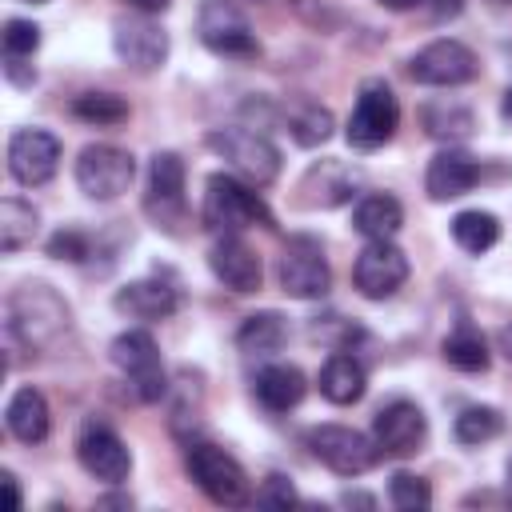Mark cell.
<instances>
[{"label":"cell","instance_id":"27","mask_svg":"<svg viewBox=\"0 0 512 512\" xmlns=\"http://www.w3.org/2000/svg\"><path fill=\"white\" fill-rule=\"evenodd\" d=\"M420 124H424V132H428L432 140H444V144L468 140L472 128H476L472 112H468L464 104H448V100H440V104H424Z\"/></svg>","mask_w":512,"mask_h":512},{"label":"cell","instance_id":"15","mask_svg":"<svg viewBox=\"0 0 512 512\" xmlns=\"http://www.w3.org/2000/svg\"><path fill=\"white\" fill-rule=\"evenodd\" d=\"M112 48L132 72H156L168 60V32L160 24H152L144 12L124 16L112 28Z\"/></svg>","mask_w":512,"mask_h":512},{"label":"cell","instance_id":"33","mask_svg":"<svg viewBox=\"0 0 512 512\" xmlns=\"http://www.w3.org/2000/svg\"><path fill=\"white\" fill-rule=\"evenodd\" d=\"M288 128H292V140L296 144L316 148V144H324L332 136V112L320 108V104H300V108H292Z\"/></svg>","mask_w":512,"mask_h":512},{"label":"cell","instance_id":"30","mask_svg":"<svg viewBox=\"0 0 512 512\" xmlns=\"http://www.w3.org/2000/svg\"><path fill=\"white\" fill-rule=\"evenodd\" d=\"M440 352L456 372H484L488 368V344L472 324H460L452 336H444Z\"/></svg>","mask_w":512,"mask_h":512},{"label":"cell","instance_id":"43","mask_svg":"<svg viewBox=\"0 0 512 512\" xmlns=\"http://www.w3.org/2000/svg\"><path fill=\"white\" fill-rule=\"evenodd\" d=\"M340 504H348V508H352V504H360V508H372L376 500H372V496H364V492H344V496H340Z\"/></svg>","mask_w":512,"mask_h":512},{"label":"cell","instance_id":"19","mask_svg":"<svg viewBox=\"0 0 512 512\" xmlns=\"http://www.w3.org/2000/svg\"><path fill=\"white\" fill-rule=\"evenodd\" d=\"M208 264H212L216 280H220L224 288L240 292V296H248V292L260 288V276H264L260 256H256L240 236H224V240H216L212 252H208Z\"/></svg>","mask_w":512,"mask_h":512},{"label":"cell","instance_id":"23","mask_svg":"<svg viewBox=\"0 0 512 512\" xmlns=\"http://www.w3.org/2000/svg\"><path fill=\"white\" fill-rule=\"evenodd\" d=\"M252 388H256V400L268 412H288V408H296L304 400L308 380H304V372L296 364H268V368L256 372Z\"/></svg>","mask_w":512,"mask_h":512},{"label":"cell","instance_id":"29","mask_svg":"<svg viewBox=\"0 0 512 512\" xmlns=\"http://www.w3.org/2000/svg\"><path fill=\"white\" fill-rule=\"evenodd\" d=\"M452 240H456L464 252L480 256V252H488V248L500 240V220H496L492 212H480V208L456 212V220H452Z\"/></svg>","mask_w":512,"mask_h":512},{"label":"cell","instance_id":"35","mask_svg":"<svg viewBox=\"0 0 512 512\" xmlns=\"http://www.w3.org/2000/svg\"><path fill=\"white\" fill-rule=\"evenodd\" d=\"M36 48H40V28L32 20L4 24V56H32Z\"/></svg>","mask_w":512,"mask_h":512},{"label":"cell","instance_id":"28","mask_svg":"<svg viewBox=\"0 0 512 512\" xmlns=\"http://www.w3.org/2000/svg\"><path fill=\"white\" fill-rule=\"evenodd\" d=\"M36 208L20 196H4L0 200V252H20L24 244H32L36 236Z\"/></svg>","mask_w":512,"mask_h":512},{"label":"cell","instance_id":"25","mask_svg":"<svg viewBox=\"0 0 512 512\" xmlns=\"http://www.w3.org/2000/svg\"><path fill=\"white\" fill-rule=\"evenodd\" d=\"M400 224H404V208H400V200L388 196V192L364 196V200L356 204V212H352V228H356L360 236H368V240H392V236L400 232Z\"/></svg>","mask_w":512,"mask_h":512},{"label":"cell","instance_id":"17","mask_svg":"<svg viewBox=\"0 0 512 512\" xmlns=\"http://www.w3.org/2000/svg\"><path fill=\"white\" fill-rule=\"evenodd\" d=\"M76 456H80L84 472L104 480V484H124L132 472V456L124 448V440L108 424H96V420L84 424V432L76 440Z\"/></svg>","mask_w":512,"mask_h":512},{"label":"cell","instance_id":"20","mask_svg":"<svg viewBox=\"0 0 512 512\" xmlns=\"http://www.w3.org/2000/svg\"><path fill=\"white\" fill-rule=\"evenodd\" d=\"M480 180V160L460 152V148H444L428 160V176H424V188L432 200H456L464 192H472Z\"/></svg>","mask_w":512,"mask_h":512},{"label":"cell","instance_id":"13","mask_svg":"<svg viewBox=\"0 0 512 512\" xmlns=\"http://www.w3.org/2000/svg\"><path fill=\"white\" fill-rule=\"evenodd\" d=\"M60 168V140L44 128H20L8 140V172L24 188H40Z\"/></svg>","mask_w":512,"mask_h":512},{"label":"cell","instance_id":"44","mask_svg":"<svg viewBox=\"0 0 512 512\" xmlns=\"http://www.w3.org/2000/svg\"><path fill=\"white\" fill-rule=\"evenodd\" d=\"M500 116H504V124H512V88H508L504 100H500Z\"/></svg>","mask_w":512,"mask_h":512},{"label":"cell","instance_id":"9","mask_svg":"<svg viewBox=\"0 0 512 512\" xmlns=\"http://www.w3.org/2000/svg\"><path fill=\"white\" fill-rule=\"evenodd\" d=\"M136 176V160L116 144H88L76 160V184L92 200H116L128 192Z\"/></svg>","mask_w":512,"mask_h":512},{"label":"cell","instance_id":"39","mask_svg":"<svg viewBox=\"0 0 512 512\" xmlns=\"http://www.w3.org/2000/svg\"><path fill=\"white\" fill-rule=\"evenodd\" d=\"M464 0H432V16L436 20H448V16H460Z\"/></svg>","mask_w":512,"mask_h":512},{"label":"cell","instance_id":"5","mask_svg":"<svg viewBox=\"0 0 512 512\" xmlns=\"http://www.w3.org/2000/svg\"><path fill=\"white\" fill-rule=\"evenodd\" d=\"M208 148H212L216 156H224L228 168H232L240 180L256 184V188H264V184H272V180L280 176V152H276V144L264 140L260 132H248V128H220V132L208 136Z\"/></svg>","mask_w":512,"mask_h":512},{"label":"cell","instance_id":"41","mask_svg":"<svg viewBox=\"0 0 512 512\" xmlns=\"http://www.w3.org/2000/svg\"><path fill=\"white\" fill-rule=\"evenodd\" d=\"M0 480H4V492H8V508H20V488H16V476H12V472H4Z\"/></svg>","mask_w":512,"mask_h":512},{"label":"cell","instance_id":"36","mask_svg":"<svg viewBox=\"0 0 512 512\" xmlns=\"http://www.w3.org/2000/svg\"><path fill=\"white\" fill-rule=\"evenodd\" d=\"M48 256L80 264V260L88 256V236H80V232H72V228H60V232L48 240Z\"/></svg>","mask_w":512,"mask_h":512},{"label":"cell","instance_id":"12","mask_svg":"<svg viewBox=\"0 0 512 512\" xmlns=\"http://www.w3.org/2000/svg\"><path fill=\"white\" fill-rule=\"evenodd\" d=\"M196 32H200L204 48L216 52V56H240V60H248V56L260 52L252 24H248L228 0H208V4L200 8Z\"/></svg>","mask_w":512,"mask_h":512},{"label":"cell","instance_id":"7","mask_svg":"<svg viewBox=\"0 0 512 512\" xmlns=\"http://www.w3.org/2000/svg\"><path fill=\"white\" fill-rule=\"evenodd\" d=\"M112 364L132 380V388H136V396L144 400V404H152V400H160L164 396V364H160V348H156V340H152V332H144V328H128V332H120L116 340H112Z\"/></svg>","mask_w":512,"mask_h":512},{"label":"cell","instance_id":"1","mask_svg":"<svg viewBox=\"0 0 512 512\" xmlns=\"http://www.w3.org/2000/svg\"><path fill=\"white\" fill-rule=\"evenodd\" d=\"M276 228L268 204L248 188V180H236L232 172H212L204 184V228L236 236L240 228Z\"/></svg>","mask_w":512,"mask_h":512},{"label":"cell","instance_id":"40","mask_svg":"<svg viewBox=\"0 0 512 512\" xmlns=\"http://www.w3.org/2000/svg\"><path fill=\"white\" fill-rule=\"evenodd\" d=\"M128 4H132L136 12H144V16H152V12H164L172 0H128Z\"/></svg>","mask_w":512,"mask_h":512},{"label":"cell","instance_id":"11","mask_svg":"<svg viewBox=\"0 0 512 512\" xmlns=\"http://www.w3.org/2000/svg\"><path fill=\"white\" fill-rule=\"evenodd\" d=\"M144 212L164 232H176L184 224V212H188V204H184V160L176 152H156L152 156Z\"/></svg>","mask_w":512,"mask_h":512},{"label":"cell","instance_id":"8","mask_svg":"<svg viewBox=\"0 0 512 512\" xmlns=\"http://www.w3.org/2000/svg\"><path fill=\"white\" fill-rule=\"evenodd\" d=\"M276 276H280V288L288 296H296V300H320L332 288V272H328L324 248L312 236H292L284 244Z\"/></svg>","mask_w":512,"mask_h":512},{"label":"cell","instance_id":"22","mask_svg":"<svg viewBox=\"0 0 512 512\" xmlns=\"http://www.w3.org/2000/svg\"><path fill=\"white\" fill-rule=\"evenodd\" d=\"M4 424H8V432L20 444H40L48 436V424H52V412H48L44 392H36L32 384L16 388L12 400H8V408H4Z\"/></svg>","mask_w":512,"mask_h":512},{"label":"cell","instance_id":"24","mask_svg":"<svg viewBox=\"0 0 512 512\" xmlns=\"http://www.w3.org/2000/svg\"><path fill=\"white\" fill-rule=\"evenodd\" d=\"M368 388V372L360 360L344 356V352H332L320 368V396L332 400V404H356Z\"/></svg>","mask_w":512,"mask_h":512},{"label":"cell","instance_id":"4","mask_svg":"<svg viewBox=\"0 0 512 512\" xmlns=\"http://www.w3.org/2000/svg\"><path fill=\"white\" fill-rule=\"evenodd\" d=\"M396 124H400V104H396L392 88L384 80H364L360 96H356V108L348 116V128H344L348 144L356 152H376L380 144L392 140Z\"/></svg>","mask_w":512,"mask_h":512},{"label":"cell","instance_id":"32","mask_svg":"<svg viewBox=\"0 0 512 512\" xmlns=\"http://www.w3.org/2000/svg\"><path fill=\"white\" fill-rule=\"evenodd\" d=\"M72 112L84 124H124L128 120V104L116 92H84L72 100Z\"/></svg>","mask_w":512,"mask_h":512},{"label":"cell","instance_id":"10","mask_svg":"<svg viewBox=\"0 0 512 512\" xmlns=\"http://www.w3.org/2000/svg\"><path fill=\"white\" fill-rule=\"evenodd\" d=\"M480 64H476V52L460 40H432L424 44L412 60H408V76L416 84H432V88H456V84H468L476 80Z\"/></svg>","mask_w":512,"mask_h":512},{"label":"cell","instance_id":"31","mask_svg":"<svg viewBox=\"0 0 512 512\" xmlns=\"http://www.w3.org/2000/svg\"><path fill=\"white\" fill-rule=\"evenodd\" d=\"M452 432H456L460 444H484V440H496V436L504 432V416H500V408L472 404V408H464V412L456 416Z\"/></svg>","mask_w":512,"mask_h":512},{"label":"cell","instance_id":"34","mask_svg":"<svg viewBox=\"0 0 512 512\" xmlns=\"http://www.w3.org/2000/svg\"><path fill=\"white\" fill-rule=\"evenodd\" d=\"M388 500H392L396 508H404V512H420V508H428V504H432V488H428V480H424V476L396 472V476L388 480Z\"/></svg>","mask_w":512,"mask_h":512},{"label":"cell","instance_id":"6","mask_svg":"<svg viewBox=\"0 0 512 512\" xmlns=\"http://www.w3.org/2000/svg\"><path fill=\"white\" fill-rule=\"evenodd\" d=\"M304 444H308V452H312L324 468H332L336 476H360V472H368V468L376 464V456H380L376 440H368L364 432L344 428V424H316V428H308Z\"/></svg>","mask_w":512,"mask_h":512},{"label":"cell","instance_id":"3","mask_svg":"<svg viewBox=\"0 0 512 512\" xmlns=\"http://www.w3.org/2000/svg\"><path fill=\"white\" fill-rule=\"evenodd\" d=\"M8 328L24 344H48L68 328V308L48 284H20L8 300Z\"/></svg>","mask_w":512,"mask_h":512},{"label":"cell","instance_id":"38","mask_svg":"<svg viewBox=\"0 0 512 512\" xmlns=\"http://www.w3.org/2000/svg\"><path fill=\"white\" fill-rule=\"evenodd\" d=\"M4 76H8L16 88H32V84H36V68H28L24 56H4Z\"/></svg>","mask_w":512,"mask_h":512},{"label":"cell","instance_id":"21","mask_svg":"<svg viewBox=\"0 0 512 512\" xmlns=\"http://www.w3.org/2000/svg\"><path fill=\"white\" fill-rule=\"evenodd\" d=\"M356 184H360L356 168H348L344 160H320L304 172L300 192H308L304 204H312V208H336L356 196Z\"/></svg>","mask_w":512,"mask_h":512},{"label":"cell","instance_id":"47","mask_svg":"<svg viewBox=\"0 0 512 512\" xmlns=\"http://www.w3.org/2000/svg\"><path fill=\"white\" fill-rule=\"evenodd\" d=\"M24 4H44V0H24Z\"/></svg>","mask_w":512,"mask_h":512},{"label":"cell","instance_id":"37","mask_svg":"<svg viewBox=\"0 0 512 512\" xmlns=\"http://www.w3.org/2000/svg\"><path fill=\"white\" fill-rule=\"evenodd\" d=\"M292 500H296V492H292V484L284 476H268L256 488V504H292Z\"/></svg>","mask_w":512,"mask_h":512},{"label":"cell","instance_id":"16","mask_svg":"<svg viewBox=\"0 0 512 512\" xmlns=\"http://www.w3.org/2000/svg\"><path fill=\"white\" fill-rule=\"evenodd\" d=\"M428 436V420L412 400H392L372 420V440L384 456H412Z\"/></svg>","mask_w":512,"mask_h":512},{"label":"cell","instance_id":"26","mask_svg":"<svg viewBox=\"0 0 512 512\" xmlns=\"http://www.w3.org/2000/svg\"><path fill=\"white\" fill-rule=\"evenodd\" d=\"M284 344H288V320L280 312H252L236 332V348L244 356H272Z\"/></svg>","mask_w":512,"mask_h":512},{"label":"cell","instance_id":"48","mask_svg":"<svg viewBox=\"0 0 512 512\" xmlns=\"http://www.w3.org/2000/svg\"><path fill=\"white\" fill-rule=\"evenodd\" d=\"M496 4H512V0H496Z\"/></svg>","mask_w":512,"mask_h":512},{"label":"cell","instance_id":"14","mask_svg":"<svg viewBox=\"0 0 512 512\" xmlns=\"http://www.w3.org/2000/svg\"><path fill=\"white\" fill-rule=\"evenodd\" d=\"M408 280V256L392 240H368L352 264V284L368 300H388Z\"/></svg>","mask_w":512,"mask_h":512},{"label":"cell","instance_id":"42","mask_svg":"<svg viewBox=\"0 0 512 512\" xmlns=\"http://www.w3.org/2000/svg\"><path fill=\"white\" fill-rule=\"evenodd\" d=\"M380 8H388V12H408V8H416V4H428V0H376Z\"/></svg>","mask_w":512,"mask_h":512},{"label":"cell","instance_id":"18","mask_svg":"<svg viewBox=\"0 0 512 512\" xmlns=\"http://www.w3.org/2000/svg\"><path fill=\"white\" fill-rule=\"evenodd\" d=\"M112 308L128 320H168L180 308V288L164 276H148V280H132L112 296Z\"/></svg>","mask_w":512,"mask_h":512},{"label":"cell","instance_id":"46","mask_svg":"<svg viewBox=\"0 0 512 512\" xmlns=\"http://www.w3.org/2000/svg\"><path fill=\"white\" fill-rule=\"evenodd\" d=\"M508 500H512V456H508Z\"/></svg>","mask_w":512,"mask_h":512},{"label":"cell","instance_id":"45","mask_svg":"<svg viewBox=\"0 0 512 512\" xmlns=\"http://www.w3.org/2000/svg\"><path fill=\"white\" fill-rule=\"evenodd\" d=\"M500 348H504V356L512 360V328H500Z\"/></svg>","mask_w":512,"mask_h":512},{"label":"cell","instance_id":"2","mask_svg":"<svg viewBox=\"0 0 512 512\" xmlns=\"http://www.w3.org/2000/svg\"><path fill=\"white\" fill-rule=\"evenodd\" d=\"M184 468H188V476L196 480V488H200L212 504L244 508V504L252 500V484H248V472L240 468V460H236V456H228L224 448L208 444V440L188 444Z\"/></svg>","mask_w":512,"mask_h":512}]
</instances>
